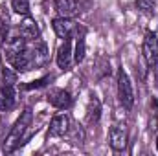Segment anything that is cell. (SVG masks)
I'll list each match as a JSON object with an SVG mask.
<instances>
[{
    "label": "cell",
    "mask_w": 158,
    "mask_h": 156,
    "mask_svg": "<svg viewBox=\"0 0 158 156\" xmlns=\"http://www.w3.org/2000/svg\"><path fill=\"white\" fill-rule=\"evenodd\" d=\"M74 63V53H72V39H64V42L61 44L59 51H57V64L63 70H70Z\"/></svg>",
    "instance_id": "10"
},
{
    "label": "cell",
    "mask_w": 158,
    "mask_h": 156,
    "mask_svg": "<svg viewBox=\"0 0 158 156\" xmlns=\"http://www.w3.org/2000/svg\"><path fill=\"white\" fill-rule=\"evenodd\" d=\"M142 53H143V59L147 63L149 68H156L158 64V37L156 33L149 31L145 33V39L142 44Z\"/></svg>",
    "instance_id": "2"
},
{
    "label": "cell",
    "mask_w": 158,
    "mask_h": 156,
    "mask_svg": "<svg viewBox=\"0 0 158 156\" xmlns=\"http://www.w3.org/2000/svg\"><path fill=\"white\" fill-rule=\"evenodd\" d=\"M48 101H50L52 107H55V109H59V110H66V109L72 107V96H70L66 90H63V88H53V90H50Z\"/></svg>",
    "instance_id": "7"
},
{
    "label": "cell",
    "mask_w": 158,
    "mask_h": 156,
    "mask_svg": "<svg viewBox=\"0 0 158 156\" xmlns=\"http://www.w3.org/2000/svg\"><path fill=\"white\" fill-rule=\"evenodd\" d=\"M109 143L114 151H123L127 147V132L121 127H112L109 132Z\"/></svg>",
    "instance_id": "12"
},
{
    "label": "cell",
    "mask_w": 158,
    "mask_h": 156,
    "mask_svg": "<svg viewBox=\"0 0 158 156\" xmlns=\"http://www.w3.org/2000/svg\"><path fill=\"white\" fill-rule=\"evenodd\" d=\"M55 2V9L61 17H66V18H72L76 13H77V4L76 0H53Z\"/></svg>",
    "instance_id": "13"
},
{
    "label": "cell",
    "mask_w": 158,
    "mask_h": 156,
    "mask_svg": "<svg viewBox=\"0 0 158 156\" xmlns=\"http://www.w3.org/2000/svg\"><path fill=\"white\" fill-rule=\"evenodd\" d=\"M11 7H13V11L15 13H19V15H30V2L28 0H13L11 2Z\"/></svg>",
    "instance_id": "14"
},
{
    "label": "cell",
    "mask_w": 158,
    "mask_h": 156,
    "mask_svg": "<svg viewBox=\"0 0 158 156\" xmlns=\"http://www.w3.org/2000/svg\"><path fill=\"white\" fill-rule=\"evenodd\" d=\"M15 101H17V94H15L13 83H4L0 86V110L9 112L15 107Z\"/></svg>",
    "instance_id": "8"
},
{
    "label": "cell",
    "mask_w": 158,
    "mask_h": 156,
    "mask_svg": "<svg viewBox=\"0 0 158 156\" xmlns=\"http://www.w3.org/2000/svg\"><path fill=\"white\" fill-rule=\"evenodd\" d=\"M28 48V40L24 39L22 35H15V37H9V39L4 42L2 46V51H4V59L9 63L13 61L19 53H22L24 50Z\"/></svg>",
    "instance_id": "4"
},
{
    "label": "cell",
    "mask_w": 158,
    "mask_h": 156,
    "mask_svg": "<svg viewBox=\"0 0 158 156\" xmlns=\"http://www.w3.org/2000/svg\"><path fill=\"white\" fill-rule=\"evenodd\" d=\"M30 123H31V110H24V112L20 114V117L15 121V125L11 127L9 134L6 136V142H4V147H2V151H4L6 154L13 153V151L19 147V143H20L24 132L28 130Z\"/></svg>",
    "instance_id": "1"
},
{
    "label": "cell",
    "mask_w": 158,
    "mask_h": 156,
    "mask_svg": "<svg viewBox=\"0 0 158 156\" xmlns=\"http://www.w3.org/2000/svg\"><path fill=\"white\" fill-rule=\"evenodd\" d=\"M98 119H99V103L98 99H92L88 109V121H98Z\"/></svg>",
    "instance_id": "16"
},
{
    "label": "cell",
    "mask_w": 158,
    "mask_h": 156,
    "mask_svg": "<svg viewBox=\"0 0 158 156\" xmlns=\"http://www.w3.org/2000/svg\"><path fill=\"white\" fill-rule=\"evenodd\" d=\"M118 97L123 103V107H127V109H131L134 105V90H132L129 76L123 70L118 72Z\"/></svg>",
    "instance_id": "3"
},
{
    "label": "cell",
    "mask_w": 158,
    "mask_h": 156,
    "mask_svg": "<svg viewBox=\"0 0 158 156\" xmlns=\"http://www.w3.org/2000/svg\"><path fill=\"white\" fill-rule=\"evenodd\" d=\"M156 151H158V136H156Z\"/></svg>",
    "instance_id": "18"
},
{
    "label": "cell",
    "mask_w": 158,
    "mask_h": 156,
    "mask_svg": "<svg viewBox=\"0 0 158 156\" xmlns=\"http://www.w3.org/2000/svg\"><path fill=\"white\" fill-rule=\"evenodd\" d=\"M70 116L68 114H57V116L52 117V121H50V130H48V134L52 136V138H59V136H64L68 130H70Z\"/></svg>",
    "instance_id": "6"
},
{
    "label": "cell",
    "mask_w": 158,
    "mask_h": 156,
    "mask_svg": "<svg viewBox=\"0 0 158 156\" xmlns=\"http://www.w3.org/2000/svg\"><path fill=\"white\" fill-rule=\"evenodd\" d=\"M30 55H31V64L33 68H42L48 63V48L40 39H35L31 46H28Z\"/></svg>",
    "instance_id": "5"
},
{
    "label": "cell",
    "mask_w": 158,
    "mask_h": 156,
    "mask_svg": "<svg viewBox=\"0 0 158 156\" xmlns=\"http://www.w3.org/2000/svg\"><path fill=\"white\" fill-rule=\"evenodd\" d=\"M158 0H138V9L143 13H155Z\"/></svg>",
    "instance_id": "15"
},
{
    "label": "cell",
    "mask_w": 158,
    "mask_h": 156,
    "mask_svg": "<svg viewBox=\"0 0 158 156\" xmlns=\"http://www.w3.org/2000/svg\"><path fill=\"white\" fill-rule=\"evenodd\" d=\"M77 48H76V55H74V59H76V63H81L83 59H85V37L81 35L77 37Z\"/></svg>",
    "instance_id": "17"
},
{
    "label": "cell",
    "mask_w": 158,
    "mask_h": 156,
    "mask_svg": "<svg viewBox=\"0 0 158 156\" xmlns=\"http://www.w3.org/2000/svg\"><path fill=\"white\" fill-rule=\"evenodd\" d=\"M19 30H20V35H22L26 40L39 39V26H37L35 18L30 17V15L24 17V20L20 22V28H19Z\"/></svg>",
    "instance_id": "11"
},
{
    "label": "cell",
    "mask_w": 158,
    "mask_h": 156,
    "mask_svg": "<svg viewBox=\"0 0 158 156\" xmlns=\"http://www.w3.org/2000/svg\"><path fill=\"white\" fill-rule=\"evenodd\" d=\"M52 26H53L55 35L63 40L70 39L72 33H74V30H76V24H74L70 18H66V17H57V18H53V20H52Z\"/></svg>",
    "instance_id": "9"
}]
</instances>
